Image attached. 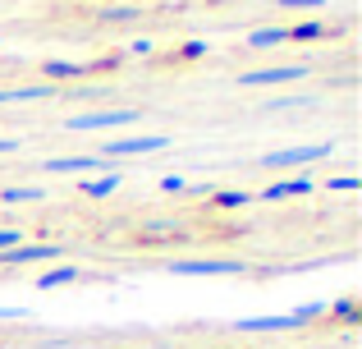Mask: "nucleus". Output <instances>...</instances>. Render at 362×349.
I'll return each instance as SVG.
<instances>
[{
  "label": "nucleus",
  "instance_id": "1",
  "mask_svg": "<svg viewBox=\"0 0 362 349\" xmlns=\"http://www.w3.org/2000/svg\"><path fill=\"white\" fill-rule=\"evenodd\" d=\"M142 110L138 106H119V110H92V115H64V129L69 134H97V129H124L133 125Z\"/></svg>",
  "mask_w": 362,
  "mask_h": 349
},
{
  "label": "nucleus",
  "instance_id": "2",
  "mask_svg": "<svg viewBox=\"0 0 362 349\" xmlns=\"http://www.w3.org/2000/svg\"><path fill=\"white\" fill-rule=\"evenodd\" d=\"M317 313H326V304H303V308L280 313V317H239V322H234V331H293V326L312 322Z\"/></svg>",
  "mask_w": 362,
  "mask_h": 349
},
{
  "label": "nucleus",
  "instance_id": "3",
  "mask_svg": "<svg viewBox=\"0 0 362 349\" xmlns=\"http://www.w3.org/2000/svg\"><path fill=\"white\" fill-rule=\"evenodd\" d=\"M170 271L175 276H243L247 262H239V258H175Z\"/></svg>",
  "mask_w": 362,
  "mask_h": 349
},
{
  "label": "nucleus",
  "instance_id": "4",
  "mask_svg": "<svg viewBox=\"0 0 362 349\" xmlns=\"http://www.w3.org/2000/svg\"><path fill=\"white\" fill-rule=\"evenodd\" d=\"M308 74H312V64H275V69H247L234 83L239 88H275V83H298Z\"/></svg>",
  "mask_w": 362,
  "mask_h": 349
},
{
  "label": "nucleus",
  "instance_id": "5",
  "mask_svg": "<svg viewBox=\"0 0 362 349\" xmlns=\"http://www.w3.org/2000/svg\"><path fill=\"white\" fill-rule=\"evenodd\" d=\"M335 156V143H317V147H289V152H266L257 166H271V171H289V166H312Z\"/></svg>",
  "mask_w": 362,
  "mask_h": 349
},
{
  "label": "nucleus",
  "instance_id": "6",
  "mask_svg": "<svg viewBox=\"0 0 362 349\" xmlns=\"http://www.w3.org/2000/svg\"><path fill=\"white\" fill-rule=\"evenodd\" d=\"M170 138L165 134H142V138H119V143H106L101 147V161H124V156H142V152H165Z\"/></svg>",
  "mask_w": 362,
  "mask_h": 349
},
{
  "label": "nucleus",
  "instance_id": "7",
  "mask_svg": "<svg viewBox=\"0 0 362 349\" xmlns=\"http://www.w3.org/2000/svg\"><path fill=\"white\" fill-rule=\"evenodd\" d=\"M308 193H317V184L303 179V175H289V179H275V184L257 188L252 202H284V198H308Z\"/></svg>",
  "mask_w": 362,
  "mask_h": 349
},
{
  "label": "nucleus",
  "instance_id": "8",
  "mask_svg": "<svg viewBox=\"0 0 362 349\" xmlns=\"http://www.w3.org/2000/svg\"><path fill=\"white\" fill-rule=\"evenodd\" d=\"M60 244H14V248L0 253V267H18V262H51L60 258Z\"/></svg>",
  "mask_w": 362,
  "mask_h": 349
},
{
  "label": "nucleus",
  "instance_id": "9",
  "mask_svg": "<svg viewBox=\"0 0 362 349\" xmlns=\"http://www.w3.org/2000/svg\"><path fill=\"white\" fill-rule=\"evenodd\" d=\"M101 156L97 152H88V156H51V161H42V171H51V175H88V171H101Z\"/></svg>",
  "mask_w": 362,
  "mask_h": 349
},
{
  "label": "nucleus",
  "instance_id": "10",
  "mask_svg": "<svg viewBox=\"0 0 362 349\" xmlns=\"http://www.w3.org/2000/svg\"><path fill=\"white\" fill-rule=\"evenodd\" d=\"M55 97V83H23V88H0V106H18V101H46Z\"/></svg>",
  "mask_w": 362,
  "mask_h": 349
},
{
  "label": "nucleus",
  "instance_id": "11",
  "mask_svg": "<svg viewBox=\"0 0 362 349\" xmlns=\"http://www.w3.org/2000/svg\"><path fill=\"white\" fill-rule=\"evenodd\" d=\"M284 33H289V42H326V37H335L339 28H330V23H321V18H312V23L284 28Z\"/></svg>",
  "mask_w": 362,
  "mask_h": 349
},
{
  "label": "nucleus",
  "instance_id": "12",
  "mask_svg": "<svg viewBox=\"0 0 362 349\" xmlns=\"http://www.w3.org/2000/svg\"><path fill=\"white\" fill-rule=\"evenodd\" d=\"M280 42H289L284 28H252L243 46H247V51H271V46H280Z\"/></svg>",
  "mask_w": 362,
  "mask_h": 349
},
{
  "label": "nucleus",
  "instance_id": "13",
  "mask_svg": "<svg viewBox=\"0 0 362 349\" xmlns=\"http://www.w3.org/2000/svg\"><path fill=\"white\" fill-rule=\"evenodd\" d=\"M247 202H252V188H216V193H211V207H225V212L247 207Z\"/></svg>",
  "mask_w": 362,
  "mask_h": 349
},
{
  "label": "nucleus",
  "instance_id": "14",
  "mask_svg": "<svg viewBox=\"0 0 362 349\" xmlns=\"http://www.w3.org/2000/svg\"><path fill=\"white\" fill-rule=\"evenodd\" d=\"M142 5H97L92 9V18H101V23H124V18H138Z\"/></svg>",
  "mask_w": 362,
  "mask_h": 349
},
{
  "label": "nucleus",
  "instance_id": "15",
  "mask_svg": "<svg viewBox=\"0 0 362 349\" xmlns=\"http://www.w3.org/2000/svg\"><path fill=\"white\" fill-rule=\"evenodd\" d=\"M83 193H88V198H110V193H115V188H119V175L115 171H110V175H101V179H83Z\"/></svg>",
  "mask_w": 362,
  "mask_h": 349
},
{
  "label": "nucleus",
  "instance_id": "16",
  "mask_svg": "<svg viewBox=\"0 0 362 349\" xmlns=\"http://www.w3.org/2000/svg\"><path fill=\"white\" fill-rule=\"evenodd\" d=\"M78 276H83L78 267H55V271H46V276H37V285L51 290V285H69V280H78Z\"/></svg>",
  "mask_w": 362,
  "mask_h": 349
},
{
  "label": "nucleus",
  "instance_id": "17",
  "mask_svg": "<svg viewBox=\"0 0 362 349\" xmlns=\"http://www.w3.org/2000/svg\"><path fill=\"white\" fill-rule=\"evenodd\" d=\"M46 198V188H0V202H42Z\"/></svg>",
  "mask_w": 362,
  "mask_h": 349
},
{
  "label": "nucleus",
  "instance_id": "18",
  "mask_svg": "<svg viewBox=\"0 0 362 349\" xmlns=\"http://www.w3.org/2000/svg\"><path fill=\"white\" fill-rule=\"evenodd\" d=\"M42 74L46 79H78V74H88L83 64H64V60H51V64H42Z\"/></svg>",
  "mask_w": 362,
  "mask_h": 349
},
{
  "label": "nucleus",
  "instance_id": "19",
  "mask_svg": "<svg viewBox=\"0 0 362 349\" xmlns=\"http://www.w3.org/2000/svg\"><path fill=\"white\" fill-rule=\"evenodd\" d=\"M321 188H326V193H354V188H362V184H358V175H339V179H326Z\"/></svg>",
  "mask_w": 362,
  "mask_h": 349
},
{
  "label": "nucleus",
  "instance_id": "20",
  "mask_svg": "<svg viewBox=\"0 0 362 349\" xmlns=\"http://www.w3.org/2000/svg\"><path fill=\"white\" fill-rule=\"evenodd\" d=\"M206 51H211L206 42H184V46H179V60H202Z\"/></svg>",
  "mask_w": 362,
  "mask_h": 349
},
{
  "label": "nucleus",
  "instance_id": "21",
  "mask_svg": "<svg viewBox=\"0 0 362 349\" xmlns=\"http://www.w3.org/2000/svg\"><path fill=\"white\" fill-rule=\"evenodd\" d=\"M14 244H23V230H14V225H0V253L14 248Z\"/></svg>",
  "mask_w": 362,
  "mask_h": 349
},
{
  "label": "nucleus",
  "instance_id": "22",
  "mask_svg": "<svg viewBox=\"0 0 362 349\" xmlns=\"http://www.w3.org/2000/svg\"><path fill=\"white\" fill-rule=\"evenodd\" d=\"M179 230V221H147L142 225V234H175Z\"/></svg>",
  "mask_w": 362,
  "mask_h": 349
},
{
  "label": "nucleus",
  "instance_id": "23",
  "mask_svg": "<svg viewBox=\"0 0 362 349\" xmlns=\"http://www.w3.org/2000/svg\"><path fill=\"white\" fill-rule=\"evenodd\" d=\"M184 179H179V175H165V179H160V193H170V198H179V193H184Z\"/></svg>",
  "mask_w": 362,
  "mask_h": 349
},
{
  "label": "nucleus",
  "instance_id": "24",
  "mask_svg": "<svg viewBox=\"0 0 362 349\" xmlns=\"http://www.w3.org/2000/svg\"><path fill=\"white\" fill-rule=\"evenodd\" d=\"M284 9H317V5H330V0H275Z\"/></svg>",
  "mask_w": 362,
  "mask_h": 349
},
{
  "label": "nucleus",
  "instance_id": "25",
  "mask_svg": "<svg viewBox=\"0 0 362 349\" xmlns=\"http://www.w3.org/2000/svg\"><path fill=\"white\" fill-rule=\"evenodd\" d=\"M129 51L133 55H151V51H156V42H151V37H142V42H129Z\"/></svg>",
  "mask_w": 362,
  "mask_h": 349
},
{
  "label": "nucleus",
  "instance_id": "26",
  "mask_svg": "<svg viewBox=\"0 0 362 349\" xmlns=\"http://www.w3.org/2000/svg\"><path fill=\"white\" fill-rule=\"evenodd\" d=\"M18 317H28V308H0V322H18Z\"/></svg>",
  "mask_w": 362,
  "mask_h": 349
},
{
  "label": "nucleus",
  "instance_id": "27",
  "mask_svg": "<svg viewBox=\"0 0 362 349\" xmlns=\"http://www.w3.org/2000/svg\"><path fill=\"white\" fill-rule=\"evenodd\" d=\"M335 313H339V317H349V322H354V317H358V304H354V299H344V304H339Z\"/></svg>",
  "mask_w": 362,
  "mask_h": 349
},
{
  "label": "nucleus",
  "instance_id": "28",
  "mask_svg": "<svg viewBox=\"0 0 362 349\" xmlns=\"http://www.w3.org/2000/svg\"><path fill=\"white\" fill-rule=\"evenodd\" d=\"M0 152H18V138H0Z\"/></svg>",
  "mask_w": 362,
  "mask_h": 349
},
{
  "label": "nucleus",
  "instance_id": "29",
  "mask_svg": "<svg viewBox=\"0 0 362 349\" xmlns=\"http://www.w3.org/2000/svg\"><path fill=\"white\" fill-rule=\"evenodd\" d=\"M0 46H5V37H0Z\"/></svg>",
  "mask_w": 362,
  "mask_h": 349
}]
</instances>
